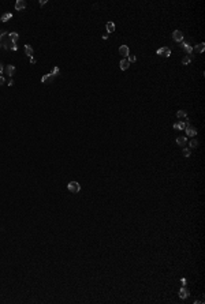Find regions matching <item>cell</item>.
<instances>
[{
  "label": "cell",
  "instance_id": "6da1fadb",
  "mask_svg": "<svg viewBox=\"0 0 205 304\" xmlns=\"http://www.w3.org/2000/svg\"><path fill=\"white\" fill-rule=\"evenodd\" d=\"M67 190L70 191V192H73V194H77V192L81 191V184L78 181H70L67 184Z\"/></svg>",
  "mask_w": 205,
  "mask_h": 304
},
{
  "label": "cell",
  "instance_id": "7a4b0ae2",
  "mask_svg": "<svg viewBox=\"0 0 205 304\" xmlns=\"http://www.w3.org/2000/svg\"><path fill=\"white\" fill-rule=\"evenodd\" d=\"M0 44H2V46H3V48H6V49H10L11 45H12L14 42L10 40L8 34H7V36H6V38H4V37H3V38H0Z\"/></svg>",
  "mask_w": 205,
  "mask_h": 304
},
{
  "label": "cell",
  "instance_id": "3957f363",
  "mask_svg": "<svg viewBox=\"0 0 205 304\" xmlns=\"http://www.w3.org/2000/svg\"><path fill=\"white\" fill-rule=\"evenodd\" d=\"M157 55L159 56H164V57H170L171 56V49L167 46H164V48H160V49H157Z\"/></svg>",
  "mask_w": 205,
  "mask_h": 304
},
{
  "label": "cell",
  "instance_id": "277c9868",
  "mask_svg": "<svg viewBox=\"0 0 205 304\" xmlns=\"http://www.w3.org/2000/svg\"><path fill=\"white\" fill-rule=\"evenodd\" d=\"M172 38H174V41H176V42H182L183 41V33L180 30H175L174 33H172Z\"/></svg>",
  "mask_w": 205,
  "mask_h": 304
},
{
  "label": "cell",
  "instance_id": "5b68a950",
  "mask_svg": "<svg viewBox=\"0 0 205 304\" xmlns=\"http://www.w3.org/2000/svg\"><path fill=\"white\" fill-rule=\"evenodd\" d=\"M185 130H186V137H195L197 135V130L190 124H187Z\"/></svg>",
  "mask_w": 205,
  "mask_h": 304
},
{
  "label": "cell",
  "instance_id": "8992f818",
  "mask_svg": "<svg viewBox=\"0 0 205 304\" xmlns=\"http://www.w3.org/2000/svg\"><path fill=\"white\" fill-rule=\"evenodd\" d=\"M53 79H55V75H53V74H46V75H44V76L41 78V82L49 85V83L53 82Z\"/></svg>",
  "mask_w": 205,
  "mask_h": 304
},
{
  "label": "cell",
  "instance_id": "52a82bcc",
  "mask_svg": "<svg viewBox=\"0 0 205 304\" xmlns=\"http://www.w3.org/2000/svg\"><path fill=\"white\" fill-rule=\"evenodd\" d=\"M119 53H120V56H123V57H127V56L130 55V49H129V46H127V45H120V48H119Z\"/></svg>",
  "mask_w": 205,
  "mask_h": 304
},
{
  "label": "cell",
  "instance_id": "ba28073f",
  "mask_svg": "<svg viewBox=\"0 0 205 304\" xmlns=\"http://www.w3.org/2000/svg\"><path fill=\"white\" fill-rule=\"evenodd\" d=\"M15 71H17V68H15V66H12V64L7 66V67L4 68V73H6L7 76H12V75L15 74Z\"/></svg>",
  "mask_w": 205,
  "mask_h": 304
},
{
  "label": "cell",
  "instance_id": "9c48e42d",
  "mask_svg": "<svg viewBox=\"0 0 205 304\" xmlns=\"http://www.w3.org/2000/svg\"><path fill=\"white\" fill-rule=\"evenodd\" d=\"M119 67H120V70H122V71H126V70H127V68L130 67V61L127 60V57H124V59H122V60H120Z\"/></svg>",
  "mask_w": 205,
  "mask_h": 304
},
{
  "label": "cell",
  "instance_id": "30bf717a",
  "mask_svg": "<svg viewBox=\"0 0 205 304\" xmlns=\"http://www.w3.org/2000/svg\"><path fill=\"white\" fill-rule=\"evenodd\" d=\"M25 7H26V2H25V0H18V2L15 3V10H17V11L25 10Z\"/></svg>",
  "mask_w": 205,
  "mask_h": 304
},
{
  "label": "cell",
  "instance_id": "8fae6325",
  "mask_svg": "<svg viewBox=\"0 0 205 304\" xmlns=\"http://www.w3.org/2000/svg\"><path fill=\"white\" fill-rule=\"evenodd\" d=\"M180 46L183 48L185 52H186L187 55H192V53H193V48H192L190 45H189L187 42H183V41H182V42H180Z\"/></svg>",
  "mask_w": 205,
  "mask_h": 304
},
{
  "label": "cell",
  "instance_id": "7c38bea8",
  "mask_svg": "<svg viewBox=\"0 0 205 304\" xmlns=\"http://www.w3.org/2000/svg\"><path fill=\"white\" fill-rule=\"evenodd\" d=\"M189 295H190V292H189V289H186L185 286L179 291V297H180V299H187Z\"/></svg>",
  "mask_w": 205,
  "mask_h": 304
},
{
  "label": "cell",
  "instance_id": "4fadbf2b",
  "mask_svg": "<svg viewBox=\"0 0 205 304\" xmlns=\"http://www.w3.org/2000/svg\"><path fill=\"white\" fill-rule=\"evenodd\" d=\"M189 141H187V138L186 137H178L176 138V143H178V145L179 146H182V147H185L186 146V143H187Z\"/></svg>",
  "mask_w": 205,
  "mask_h": 304
},
{
  "label": "cell",
  "instance_id": "5bb4252c",
  "mask_svg": "<svg viewBox=\"0 0 205 304\" xmlns=\"http://www.w3.org/2000/svg\"><path fill=\"white\" fill-rule=\"evenodd\" d=\"M186 123H183V122H178V123H174V130H185L186 128Z\"/></svg>",
  "mask_w": 205,
  "mask_h": 304
},
{
  "label": "cell",
  "instance_id": "9a60e30c",
  "mask_svg": "<svg viewBox=\"0 0 205 304\" xmlns=\"http://www.w3.org/2000/svg\"><path fill=\"white\" fill-rule=\"evenodd\" d=\"M204 49H205V44H204V42L197 44V45L194 46V51H195L197 53H202V52H204Z\"/></svg>",
  "mask_w": 205,
  "mask_h": 304
},
{
  "label": "cell",
  "instance_id": "2e32d148",
  "mask_svg": "<svg viewBox=\"0 0 205 304\" xmlns=\"http://www.w3.org/2000/svg\"><path fill=\"white\" fill-rule=\"evenodd\" d=\"M105 27H107V31H108V33H114V31H115V23H114V22H107Z\"/></svg>",
  "mask_w": 205,
  "mask_h": 304
},
{
  "label": "cell",
  "instance_id": "e0dca14e",
  "mask_svg": "<svg viewBox=\"0 0 205 304\" xmlns=\"http://www.w3.org/2000/svg\"><path fill=\"white\" fill-rule=\"evenodd\" d=\"M25 53L29 56V57H33V48L30 45H25Z\"/></svg>",
  "mask_w": 205,
  "mask_h": 304
},
{
  "label": "cell",
  "instance_id": "ac0fdd59",
  "mask_svg": "<svg viewBox=\"0 0 205 304\" xmlns=\"http://www.w3.org/2000/svg\"><path fill=\"white\" fill-rule=\"evenodd\" d=\"M11 18H12V14H11V12H6V14H3V15H2L0 21H2V22H7V21L11 19Z\"/></svg>",
  "mask_w": 205,
  "mask_h": 304
},
{
  "label": "cell",
  "instance_id": "d6986e66",
  "mask_svg": "<svg viewBox=\"0 0 205 304\" xmlns=\"http://www.w3.org/2000/svg\"><path fill=\"white\" fill-rule=\"evenodd\" d=\"M8 37H10V40L14 42V44H17V41H18V38H19V36H18V33H8Z\"/></svg>",
  "mask_w": 205,
  "mask_h": 304
},
{
  "label": "cell",
  "instance_id": "ffe728a7",
  "mask_svg": "<svg viewBox=\"0 0 205 304\" xmlns=\"http://www.w3.org/2000/svg\"><path fill=\"white\" fill-rule=\"evenodd\" d=\"M176 117L178 119H185V117H187V113L185 110H178L176 112Z\"/></svg>",
  "mask_w": 205,
  "mask_h": 304
},
{
  "label": "cell",
  "instance_id": "44dd1931",
  "mask_svg": "<svg viewBox=\"0 0 205 304\" xmlns=\"http://www.w3.org/2000/svg\"><path fill=\"white\" fill-rule=\"evenodd\" d=\"M190 61H192V56H186V57L182 59V64H183V66H187Z\"/></svg>",
  "mask_w": 205,
  "mask_h": 304
},
{
  "label": "cell",
  "instance_id": "7402d4cb",
  "mask_svg": "<svg viewBox=\"0 0 205 304\" xmlns=\"http://www.w3.org/2000/svg\"><path fill=\"white\" fill-rule=\"evenodd\" d=\"M182 154L185 156V157H190V154H192V150L190 149H183V151H182Z\"/></svg>",
  "mask_w": 205,
  "mask_h": 304
},
{
  "label": "cell",
  "instance_id": "603a6c76",
  "mask_svg": "<svg viewBox=\"0 0 205 304\" xmlns=\"http://www.w3.org/2000/svg\"><path fill=\"white\" fill-rule=\"evenodd\" d=\"M189 145H190V147H197L198 146V142H197V139H192L189 142Z\"/></svg>",
  "mask_w": 205,
  "mask_h": 304
},
{
  "label": "cell",
  "instance_id": "cb8c5ba5",
  "mask_svg": "<svg viewBox=\"0 0 205 304\" xmlns=\"http://www.w3.org/2000/svg\"><path fill=\"white\" fill-rule=\"evenodd\" d=\"M127 60L130 61V64H131V63H134V61L137 60V57H136V55H129V56H127Z\"/></svg>",
  "mask_w": 205,
  "mask_h": 304
},
{
  "label": "cell",
  "instance_id": "d4e9b609",
  "mask_svg": "<svg viewBox=\"0 0 205 304\" xmlns=\"http://www.w3.org/2000/svg\"><path fill=\"white\" fill-rule=\"evenodd\" d=\"M59 71H60V70H59V67H53V70H52V73H51V74H53L55 76H58Z\"/></svg>",
  "mask_w": 205,
  "mask_h": 304
},
{
  "label": "cell",
  "instance_id": "484cf974",
  "mask_svg": "<svg viewBox=\"0 0 205 304\" xmlns=\"http://www.w3.org/2000/svg\"><path fill=\"white\" fill-rule=\"evenodd\" d=\"M4 73V67H3V64L0 63V76H2V74Z\"/></svg>",
  "mask_w": 205,
  "mask_h": 304
},
{
  "label": "cell",
  "instance_id": "4316f807",
  "mask_svg": "<svg viewBox=\"0 0 205 304\" xmlns=\"http://www.w3.org/2000/svg\"><path fill=\"white\" fill-rule=\"evenodd\" d=\"M11 49H12V51H17V49H18L17 44H12V45H11Z\"/></svg>",
  "mask_w": 205,
  "mask_h": 304
},
{
  "label": "cell",
  "instance_id": "83f0119b",
  "mask_svg": "<svg viewBox=\"0 0 205 304\" xmlns=\"http://www.w3.org/2000/svg\"><path fill=\"white\" fill-rule=\"evenodd\" d=\"M4 76H0V86H2V85H4Z\"/></svg>",
  "mask_w": 205,
  "mask_h": 304
},
{
  "label": "cell",
  "instance_id": "f1b7e54d",
  "mask_svg": "<svg viewBox=\"0 0 205 304\" xmlns=\"http://www.w3.org/2000/svg\"><path fill=\"white\" fill-rule=\"evenodd\" d=\"M46 4V0H40V6H44Z\"/></svg>",
  "mask_w": 205,
  "mask_h": 304
},
{
  "label": "cell",
  "instance_id": "f546056e",
  "mask_svg": "<svg viewBox=\"0 0 205 304\" xmlns=\"http://www.w3.org/2000/svg\"><path fill=\"white\" fill-rule=\"evenodd\" d=\"M30 63H31V64H34V63H36V59H34V57H30Z\"/></svg>",
  "mask_w": 205,
  "mask_h": 304
},
{
  "label": "cell",
  "instance_id": "4dcf8cb0",
  "mask_svg": "<svg viewBox=\"0 0 205 304\" xmlns=\"http://www.w3.org/2000/svg\"><path fill=\"white\" fill-rule=\"evenodd\" d=\"M102 38H104V40H107V38H108V33H105V34H102Z\"/></svg>",
  "mask_w": 205,
  "mask_h": 304
},
{
  "label": "cell",
  "instance_id": "1f68e13d",
  "mask_svg": "<svg viewBox=\"0 0 205 304\" xmlns=\"http://www.w3.org/2000/svg\"><path fill=\"white\" fill-rule=\"evenodd\" d=\"M12 85H14V81H12V79H11V81H10V82H8V86H10V87H11V86H12Z\"/></svg>",
  "mask_w": 205,
  "mask_h": 304
},
{
  "label": "cell",
  "instance_id": "d6a6232c",
  "mask_svg": "<svg viewBox=\"0 0 205 304\" xmlns=\"http://www.w3.org/2000/svg\"><path fill=\"white\" fill-rule=\"evenodd\" d=\"M182 285H183V286L186 285V279H185V278H182Z\"/></svg>",
  "mask_w": 205,
  "mask_h": 304
},
{
  "label": "cell",
  "instance_id": "836d02e7",
  "mask_svg": "<svg viewBox=\"0 0 205 304\" xmlns=\"http://www.w3.org/2000/svg\"><path fill=\"white\" fill-rule=\"evenodd\" d=\"M0 48H2V44H0Z\"/></svg>",
  "mask_w": 205,
  "mask_h": 304
}]
</instances>
